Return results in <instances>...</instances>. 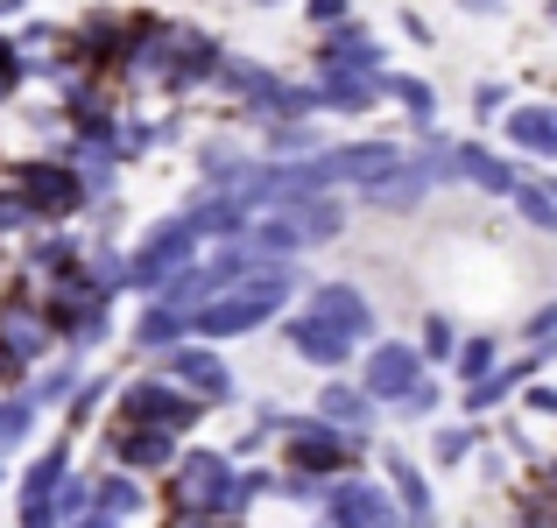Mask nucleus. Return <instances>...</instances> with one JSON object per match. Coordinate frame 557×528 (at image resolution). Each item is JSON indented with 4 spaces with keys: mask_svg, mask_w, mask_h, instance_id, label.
I'll use <instances>...</instances> for the list:
<instances>
[{
    "mask_svg": "<svg viewBox=\"0 0 557 528\" xmlns=\"http://www.w3.org/2000/svg\"><path fill=\"white\" fill-rule=\"evenodd\" d=\"M289 289H297V268L289 261H275V268H255L247 282H233L226 297H212L198 317H190V331L198 339H240V331H261L269 317H283V303H289Z\"/></svg>",
    "mask_w": 557,
    "mask_h": 528,
    "instance_id": "nucleus-1",
    "label": "nucleus"
},
{
    "mask_svg": "<svg viewBox=\"0 0 557 528\" xmlns=\"http://www.w3.org/2000/svg\"><path fill=\"white\" fill-rule=\"evenodd\" d=\"M283 458H289V473H311V479H346L354 473V458H360V437H346V430H332L325 416H283Z\"/></svg>",
    "mask_w": 557,
    "mask_h": 528,
    "instance_id": "nucleus-2",
    "label": "nucleus"
},
{
    "mask_svg": "<svg viewBox=\"0 0 557 528\" xmlns=\"http://www.w3.org/2000/svg\"><path fill=\"white\" fill-rule=\"evenodd\" d=\"M403 155H409L403 141H339V149L311 155V176H318V190H368L388 169H403Z\"/></svg>",
    "mask_w": 557,
    "mask_h": 528,
    "instance_id": "nucleus-3",
    "label": "nucleus"
},
{
    "mask_svg": "<svg viewBox=\"0 0 557 528\" xmlns=\"http://www.w3.org/2000/svg\"><path fill=\"white\" fill-rule=\"evenodd\" d=\"M190 254H198V232H190V218H163V226L149 232V240L127 254V289H141V297H156V289L170 282V275L190 268Z\"/></svg>",
    "mask_w": 557,
    "mask_h": 528,
    "instance_id": "nucleus-4",
    "label": "nucleus"
},
{
    "mask_svg": "<svg viewBox=\"0 0 557 528\" xmlns=\"http://www.w3.org/2000/svg\"><path fill=\"white\" fill-rule=\"evenodd\" d=\"M8 190L22 198L28 218H71L85 198H92L85 176L71 169V163H22V169H8Z\"/></svg>",
    "mask_w": 557,
    "mask_h": 528,
    "instance_id": "nucleus-5",
    "label": "nucleus"
},
{
    "mask_svg": "<svg viewBox=\"0 0 557 528\" xmlns=\"http://www.w3.org/2000/svg\"><path fill=\"white\" fill-rule=\"evenodd\" d=\"M226 487H233L226 451H184V458L170 465V501H177V515H219V507H226Z\"/></svg>",
    "mask_w": 557,
    "mask_h": 528,
    "instance_id": "nucleus-6",
    "label": "nucleus"
},
{
    "mask_svg": "<svg viewBox=\"0 0 557 528\" xmlns=\"http://www.w3.org/2000/svg\"><path fill=\"white\" fill-rule=\"evenodd\" d=\"M121 416L127 423H141V430H170V437H184L190 423L205 416V402L190 388H177V380H135L127 388V402H121Z\"/></svg>",
    "mask_w": 557,
    "mask_h": 528,
    "instance_id": "nucleus-7",
    "label": "nucleus"
},
{
    "mask_svg": "<svg viewBox=\"0 0 557 528\" xmlns=\"http://www.w3.org/2000/svg\"><path fill=\"white\" fill-rule=\"evenodd\" d=\"M325 521L332 528H403V507H395L374 479L346 473V479H332V487H325Z\"/></svg>",
    "mask_w": 557,
    "mask_h": 528,
    "instance_id": "nucleus-8",
    "label": "nucleus"
},
{
    "mask_svg": "<svg viewBox=\"0 0 557 528\" xmlns=\"http://www.w3.org/2000/svg\"><path fill=\"white\" fill-rule=\"evenodd\" d=\"M417 380H423V352H417V345L381 339V345L368 352V360H360V388H368L374 402H388V408L403 402V394L417 388Z\"/></svg>",
    "mask_w": 557,
    "mask_h": 528,
    "instance_id": "nucleus-9",
    "label": "nucleus"
},
{
    "mask_svg": "<svg viewBox=\"0 0 557 528\" xmlns=\"http://www.w3.org/2000/svg\"><path fill=\"white\" fill-rule=\"evenodd\" d=\"M170 380H177V388H190L205 408L233 402V374H226V360H219L212 345H177V352H170Z\"/></svg>",
    "mask_w": 557,
    "mask_h": 528,
    "instance_id": "nucleus-10",
    "label": "nucleus"
},
{
    "mask_svg": "<svg viewBox=\"0 0 557 528\" xmlns=\"http://www.w3.org/2000/svg\"><path fill=\"white\" fill-rule=\"evenodd\" d=\"M304 311L325 317V325L339 331V339H354V345H360V339H374V311H368V297H360L354 282H318Z\"/></svg>",
    "mask_w": 557,
    "mask_h": 528,
    "instance_id": "nucleus-11",
    "label": "nucleus"
},
{
    "mask_svg": "<svg viewBox=\"0 0 557 528\" xmlns=\"http://www.w3.org/2000/svg\"><path fill=\"white\" fill-rule=\"evenodd\" d=\"M283 339H289V352H297L304 366H318V374H339V366L354 360V339H339V331H332L325 317H311V311H304V317H289V325H283Z\"/></svg>",
    "mask_w": 557,
    "mask_h": 528,
    "instance_id": "nucleus-12",
    "label": "nucleus"
},
{
    "mask_svg": "<svg viewBox=\"0 0 557 528\" xmlns=\"http://www.w3.org/2000/svg\"><path fill=\"white\" fill-rule=\"evenodd\" d=\"M381 473H388L395 487V507H403V528H431V479H423V465L409 458V451H381Z\"/></svg>",
    "mask_w": 557,
    "mask_h": 528,
    "instance_id": "nucleus-13",
    "label": "nucleus"
},
{
    "mask_svg": "<svg viewBox=\"0 0 557 528\" xmlns=\"http://www.w3.org/2000/svg\"><path fill=\"white\" fill-rule=\"evenodd\" d=\"M107 451L127 465V473H163V465H177V437L170 430H141V423H121V430L107 437Z\"/></svg>",
    "mask_w": 557,
    "mask_h": 528,
    "instance_id": "nucleus-14",
    "label": "nucleus"
},
{
    "mask_svg": "<svg viewBox=\"0 0 557 528\" xmlns=\"http://www.w3.org/2000/svg\"><path fill=\"white\" fill-rule=\"evenodd\" d=\"M502 135H508V149H516V155L557 163V106H508Z\"/></svg>",
    "mask_w": 557,
    "mask_h": 528,
    "instance_id": "nucleus-15",
    "label": "nucleus"
},
{
    "mask_svg": "<svg viewBox=\"0 0 557 528\" xmlns=\"http://www.w3.org/2000/svg\"><path fill=\"white\" fill-rule=\"evenodd\" d=\"M459 184H480L487 198H516V190H522V169L508 163V155L480 149V141H459Z\"/></svg>",
    "mask_w": 557,
    "mask_h": 528,
    "instance_id": "nucleus-16",
    "label": "nucleus"
},
{
    "mask_svg": "<svg viewBox=\"0 0 557 528\" xmlns=\"http://www.w3.org/2000/svg\"><path fill=\"white\" fill-rule=\"evenodd\" d=\"M318 416H325L332 430H346V437H368V430H374V394H368V388H346V380H325V394H318Z\"/></svg>",
    "mask_w": 557,
    "mask_h": 528,
    "instance_id": "nucleus-17",
    "label": "nucleus"
},
{
    "mask_svg": "<svg viewBox=\"0 0 557 528\" xmlns=\"http://www.w3.org/2000/svg\"><path fill=\"white\" fill-rule=\"evenodd\" d=\"M184 339H190V317L163 311V303H149V311H141V325H135V345L141 352H177Z\"/></svg>",
    "mask_w": 557,
    "mask_h": 528,
    "instance_id": "nucleus-18",
    "label": "nucleus"
},
{
    "mask_svg": "<svg viewBox=\"0 0 557 528\" xmlns=\"http://www.w3.org/2000/svg\"><path fill=\"white\" fill-rule=\"evenodd\" d=\"M451 366H459L466 388H473V380H487V374H502V339H494V331H473V339H459Z\"/></svg>",
    "mask_w": 557,
    "mask_h": 528,
    "instance_id": "nucleus-19",
    "label": "nucleus"
},
{
    "mask_svg": "<svg viewBox=\"0 0 557 528\" xmlns=\"http://www.w3.org/2000/svg\"><path fill=\"white\" fill-rule=\"evenodd\" d=\"M92 507H99V515H113V521H127V515H141V487L127 473H107L92 487Z\"/></svg>",
    "mask_w": 557,
    "mask_h": 528,
    "instance_id": "nucleus-20",
    "label": "nucleus"
},
{
    "mask_svg": "<svg viewBox=\"0 0 557 528\" xmlns=\"http://www.w3.org/2000/svg\"><path fill=\"white\" fill-rule=\"evenodd\" d=\"M516 212L530 218V226H544V232H557V198L544 190V176H536V184H522L516 190Z\"/></svg>",
    "mask_w": 557,
    "mask_h": 528,
    "instance_id": "nucleus-21",
    "label": "nucleus"
},
{
    "mask_svg": "<svg viewBox=\"0 0 557 528\" xmlns=\"http://www.w3.org/2000/svg\"><path fill=\"white\" fill-rule=\"evenodd\" d=\"M28 430H36V402H28V394L0 402V451H8V444H22Z\"/></svg>",
    "mask_w": 557,
    "mask_h": 528,
    "instance_id": "nucleus-22",
    "label": "nucleus"
},
{
    "mask_svg": "<svg viewBox=\"0 0 557 528\" xmlns=\"http://www.w3.org/2000/svg\"><path fill=\"white\" fill-rule=\"evenodd\" d=\"M417 352H423V360H451V352H459V325H451V317H431L423 339H417Z\"/></svg>",
    "mask_w": 557,
    "mask_h": 528,
    "instance_id": "nucleus-23",
    "label": "nucleus"
},
{
    "mask_svg": "<svg viewBox=\"0 0 557 528\" xmlns=\"http://www.w3.org/2000/svg\"><path fill=\"white\" fill-rule=\"evenodd\" d=\"M473 423H445V430H437V465H459L466 451H473Z\"/></svg>",
    "mask_w": 557,
    "mask_h": 528,
    "instance_id": "nucleus-24",
    "label": "nucleus"
},
{
    "mask_svg": "<svg viewBox=\"0 0 557 528\" xmlns=\"http://www.w3.org/2000/svg\"><path fill=\"white\" fill-rule=\"evenodd\" d=\"M395 408H403V416H437V408H445V388H437V380H417V388H409L403 394V402H395Z\"/></svg>",
    "mask_w": 557,
    "mask_h": 528,
    "instance_id": "nucleus-25",
    "label": "nucleus"
},
{
    "mask_svg": "<svg viewBox=\"0 0 557 528\" xmlns=\"http://www.w3.org/2000/svg\"><path fill=\"white\" fill-rule=\"evenodd\" d=\"M28 78V56H22V42H8L0 36V99H14V85Z\"/></svg>",
    "mask_w": 557,
    "mask_h": 528,
    "instance_id": "nucleus-26",
    "label": "nucleus"
},
{
    "mask_svg": "<svg viewBox=\"0 0 557 528\" xmlns=\"http://www.w3.org/2000/svg\"><path fill=\"white\" fill-rule=\"evenodd\" d=\"M473 113H480V121L508 113V85H473Z\"/></svg>",
    "mask_w": 557,
    "mask_h": 528,
    "instance_id": "nucleus-27",
    "label": "nucleus"
},
{
    "mask_svg": "<svg viewBox=\"0 0 557 528\" xmlns=\"http://www.w3.org/2000/svg\"><path fill=\"white\" fill-rule=\"evenodd\" d=\"M304 14H311L318 28H339V22H354V8H346V0H311Z\"/></svg>",
    "mask_w": 557,
    "mask_h": 528,
    "instance_id": "nucleus-28",
    "label": "nucleus"
},
{
    "mask_svg": "<svg viewBox=\"0 0 557 528\" xmlns=\"http://www.w3.org/2000/svg\"><path fill=\"white\" fill-rule=\"evenodd\" d=\"M522 408H530V416H557V388L530 380V388H522Z\"/></svg>",
    "mask_w": 557,
    "mask_h": 528,
    "instance_id": "nucleus-29",
    "label": "nucleus"
},
{
    "mask_svg": "<svg viewBox=\"0 0 557 528\" xmlns=\"http://www.w3.org/2000/svg\"><path fill=\"white\" fill-rule=\"evenodd\" d=\"M99 394H107V380H85V388H78V402H71V423H85V416H92V408H99Z\"/></svg>",
    "mask_w": 557,
    "mask_h": 528,
    "instance_id": "nucleus-30",
    "label": "nucleus"
},
{
    "mask_svg": "<svg viewBox=\"0 0 557 528\" xmlns=\"http://www.w3.org/2000/svg\"><path fill=\"white\" fill-rule=\"evenodd\" d=\"M530 339H557V303H544V311L530 317Z\"/></svg>",
    "mask_w": 557,
    "mask_h": 528,
    "instance_id": "nucleus-31",
    "label": "nucleus"
},
{
    "mask_svg": "<svg viewBox=\"0 0 557 528\" xmlns=\"http://www.w3.org/2000/svg\"><path fill=\"white\" fill-rule=\"evenodd\" d=\"M71 528H121V521H113V515H99V507H92V515H78Z\"/></svg>",
    "mask_w": 557,
    "mask_h": 528,
    "instance_id": "nucleus-32",
    "label": "nucleus"
},
{
    "mask_svg": "<svg viewBox=\"0 0 557 528\" xmlns=\"http://www.w3.org/2000/svg\"><path fill=\"white\" fill-rule=\"evenodd\" d=\"M170 528H226V521H212V515H177Z\"/></svg>",
    "mask_w": 557,
    "mask_h": 528,
    "instance_id": "nucleus-33",
    "label": "nucleus"
},
{
    "mask_svg": "<svg viewBox=\"0 0 557 528\" xmlns=\"http://www.w3.org/2000/svg\"><path fill=\"white\" fill-rule=\"evenodd\" d=\"M459 8H466V14H494V8H502V0H459Z\"/></svg>",
    "mask_w": 557,
    "mask_h": 528,
    "instance_id": "nucleus-34",
    "label": "nucleus"
},
{
    "mask_svg": "<svg viewBox=\"0 0 557 528\" xmlns=\"http://www.w3.org/2000/svg\"><path fill=\"white\" fill-rule=\"evenodd\" d=\"M8 14H22V0H0V22H8Z\"/></svg>",
    "mask_w": 557,
    "mask_h": 528,
    "instance_id": "nucleus-35",
    "label": "nucleus"
},
{
    "mask_svg": "<svg viewBox=\"0 0 557 528\" xmlns=\"http://www.w3.org/2000/svg\"><path fill=\"white\" fill-rule=\"evenodd\" d=\"M550 22H557V0H550Z\"/></svg>",
    "mask_w": 557,
    "mask_h": 528,
    "instance_id": "nucleus-36",
    "label": "nucleus"
}]
</instances>
